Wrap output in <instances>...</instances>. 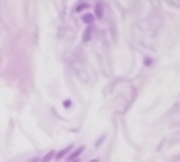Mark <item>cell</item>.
Masks as SVG:
<instances>
[{
  "instance_id": "obj_4",
  "label": "cell",
  "mask_w": 180,
  "mask_h": 162,
  "mask_svg": "<svg viewBox=\"0 0 180 162\" xmlns=\"http://www.w3.org/2000/svg\"><path fill=\"white\" fill-rule=\"evenodd\" d=\"M102 4H96V18H102Z\"/></svg>"
},
{
  "instance_id": "obj_1",
  "label": "cell",
  "mask_w": 180,
  "mask_h": 162,
  "mask_svg": "<svg viewBox=\"0 0 180 162\" xmlns=\"http://www.w3.org/2000/svg\"><path fill=\"white\" fill-rule=\"evenodd\" d=\"M82 150H84V147H78V148L75 150V153L71 154V158H69V160H72V158H76V156H80V153H82Z\"/></svg>"
},
{
  "instance_id": "obj_5",
  "label": "cell",
  "mask_w": 180,
  "mask_h": 162,
  "mask_svg": "<svg viewBox=\"0 0 180 162\" xmlns=\"http://www.w3.org/2000/svg\"><path fill=\"white\" fill-rule=\"evenodd\" d=\"M82 22H84V23H90V22H92V16H90V14L82 16Z\"/></svg>"
},
{
  "instance_id": "obj_6",
  "label": "cell",
  "mask_w": 180,
  "mask_h": 162,
  "mask_svg": "<svg viewBox=\"0 0 180 162\" xmlns=\"http://www.w3.org/2000/svg\"><path fill=\"white\" fill-rule=\"evenodd\" d=\"M51 158H53V153H49L47 156H43V158H41V162H49V160H51Z\"/></svg>"
},
{
  "instance_id": "obj_3",
  "label": "cell",
  "mask_w": 180,
  "mask_h": 162,
  "mask_svg": "<svg viewBox=\"0 0 180 162\" xmlns=\"http://www.w3.org/2000/svg\"><path fill=\"white\" fill-rule=\"evenodd\" d=\"M86 8H88V4H86V2H82V4H78L75 8V12H82V10H86Z\"/></svg>"
},
{
  "instance_id": "obj_2",
  "label": "cell",
  "mask_w": 180,
  "mask_h": 162,
  "mask_svg": "<svg viewBox=\"0 0 180 162\" xmlns=\"http://www.w3.org/2000/svg\"><path fill=\"white\" fill-rule=\"evenodd\" d=\"M90 35H92V28H86V31H84V37H82V41H88V39H90Z\"/></svg>"
},
{
  "instance_id": "obj_7",
  "label": "cell",
  "mask_w": 180,
  "mask_h": 162,
  "mask_svg": "<svg viewBox=\"0 0 180 162\" xmlns=\"http://www.w3.org/2000/svg\"><path fill=\"white\" fill-rule=\"evenodd\" d=\"M69 150H71V147H67L63 153H59V154H57V158H63V156H65V153H69Z\"/></svg>"
}]
</instances>
